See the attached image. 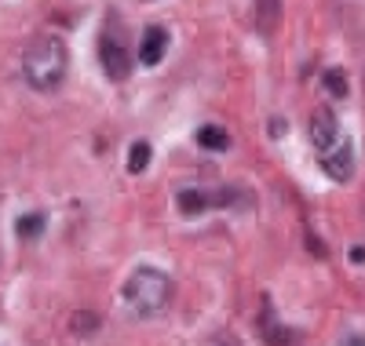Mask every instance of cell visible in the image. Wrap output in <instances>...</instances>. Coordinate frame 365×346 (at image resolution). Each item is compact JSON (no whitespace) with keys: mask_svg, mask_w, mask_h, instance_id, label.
Instances as JSON below:
<instances>
[{"mask_svg":"<svg viewBox=\"0 0 365 346\" xmlns=\"http://www.w3.org/2000/svg\"><path fill=\"white\" fill-rule=\"evenodd\" d=\"M70 70V51L63 44V37L55 33H41L26 44L22 51V77L34 91H55L66 80Z\"/></svg>","mask_w":365,"mask_h":346,"instance_id":"1","label":"cell"},{"mask_svg":"<svg viewBox=\"0 0 365 346\" xmlns=\"http://www.w3.org/2000/svg\"><path fill=\"white\" fill-rule=\"evenodd\" d=\"M172 299V281L154 270V266H139L128 281H125V303L139 318H158Z\"/></svg>","mask_w":365,"mask_h":346,"instance_id":"2","label":"cell"},{"mask_svg":"<svg viewBox=\"0 0 365 346\" xmlns=\"http://www.w3.org/2000/svg\"><path fill=\"white\" fill-rule=\"evenodd\" d=\"M99 62H103V73L110 80H128L132 73V48H128V29L120 22L117 11L106 15V26L99 33Z\"/></svg>","mask_w":365,"mask_h":346,"instance_id":"3","label":"cell"},{"mask_svg":"<svg viewBox=\"0 0 365 346\" xmlns=\"http://www.w3.org/2000/svg\"><path fill=\"white\" fill-rule=\"evenodd\" d=\"M318 161H322V168L336 179V182H347V179L354 175V150H351L347 139H336L325 153H318Z\"/></svg>","mask_w":365,"mask_h":346,"instance_id":"4","label":"cell"},{"mask_svg":"<svg viewBox=\"0 0 365 346\" xmlns=\"http://www.w3.org/2000/svg\"><path fill=\"white\" fill-rule=\"evenodd\" d=\"M340 139V124H336V113H332L329 106H318L311 113V142L318 153H325L332 142Z\"/></svg>","mask_w":365,"mask_h":346,"instance_id":"5","label":"cell"},{"mask_svg":"<svg viewBox=\"0 0 365 346\" xmlns=\"http://www.w3.org/2000/svg\"><path fill=\"white\" fill-rule=\"evenodd\" d=\"M165 48H168V29L150 26L143 33V41H139V62L143 66H158V62L165 58Z\"/></svg>","mask_w":365,"mask_h":346,"instance_id":"6","label":"cell"},{"mask_svg":"<svg viewBox=\"0 0 365 346\" xmlns=\"http://www.w3.org/2000/svg\"><path fill=\"white\" fill-rule=\"evenodd\" d=\"M252 11H256L259 33L270 37L274 29H278V19H282V0H252Z\"/></svg>","mask_w":365,"mask_h":346,"instance_id":"7","label":"cell"},{"mask_svg":"<svg viewBox=\"0 0 365 346\" xmlns=\"http://www.w3.org/2000/svg\"><path fill=\"white\" fill-rule=\"evenodd\" d=\"M259 332L267 335V342H270V346H289V332L282 328V321H278V318H274V306H270V299H263Z\"/></svg>","mask_w":365,"mask_h":346,"instance_id":"8","label":"cell"},{"mask_svg":"<svg viewBox=\"0 0 365 346\" xmlns=\"http://www.w3.org/2000/svg\"><path fill=\"white\" fill-rule=\"evenodd\" d=\"M175 204H179V211L187 215V219H194V215H205V211L212 208V197L201 194V190H179Z\"/></svg>","mask_w":365,"mask_h":346,"instance_id":"9","label":"cell"},{"mask_svg":"<svg viewBox=\"0 0 365 346\" xmlns=\"http://www.w3.org/2000/svg\"><path fill=\"white\" fill-rule=\"evenodd\" d=\"M197 146H205V150H227L230 135L223 128H216V124H205V128H197Z\"/></svg>","mask_w":365,"mask_h":346,"instance_id":"10","label":"cell"},{"mask_svg":"<svg viewBox=\"0 0 365 346\" xmlns=\"http://www.w3.org/2000/svg\"><path fill=\"white\" fill-rule=\"evenodd\" d=\"M146 164H150V142H132V150H128V172L132 175H139V172H146Z\"/></svg>","mask_w":365,"mask_h":346,"instance_id":"11","label":"cell"},{"mask_svg":"<svg viewBox=\"0 0 365 346\" xmlns=\"http://www.w3.org/2000/svg\"><path fill=\"white\" fill-rule=\"evenodd\" d=\"M322 84L329 88V95H336V99H347V73L344 70H325V77H322Z\"/></svg>","mask_w":365,"mask_h":346,"instance_id":"12","label":"cell"},{"mask_svg":"<svg viewBox=\"0 0 365 346\" xmlns=\"http://www.w3.org/2000/svg\"><path fill=\"white\" fill-rule=\"evenodd\" d=\"M15 230H19V237H26V241L41 237V234H44V215H22L19 223H15Z\"/></svg>","mask_w":365,"mask_h":346,"instance_id":"13","label":"cell"},{"mask_svg":"<svg viewBox=\"0 0 365 346\" xmlns=\"http://www.w3.org/2000/svg\"><path fill=\"white\" fill-rule=\"evenodd\" d=\"M99 328V321H96V313H77L73 318V332L81 335V332H96Z\"/></svg>","mask_w":365,"mask_h":346,"instance_id":"14","label":"cell"},{"mask_svg":"<svg viewBox=\"0 0 365 346\" xmlns=\"http://www.w3.org/2000/svg\"><path fill=\"white\" fill-rule=\"evenodd\" d=\"M212 346H241V342H237V335H230V332H220L216 339H212Z\"/></svg>","mask_w":365,"mask_h":346,"instance_id":"15","label":"cell"},{"mask_svg":"<svg viewBox=\"0 0 365 346\" xmlns=\"http://www.w3.org/2000/svg\"><path fill=\"white\" fill-rule=\"evenodd\" d=\"M344 346H365V339H347Z\"/></svg>","mask_w":365,"mask_h":346,"instance_id":"16","label":"cell"}]
</instances>
